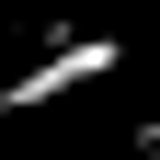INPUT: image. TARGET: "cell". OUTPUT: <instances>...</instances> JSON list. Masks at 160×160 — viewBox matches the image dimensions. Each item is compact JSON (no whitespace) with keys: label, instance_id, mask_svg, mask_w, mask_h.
Here are the masks:
<instances>
[{"label":"cell","instance_id":"cell-1","mask_svg":"<svg viewBox=\"0 0 160 160\" xmlns=\"http://www.w3.org/2000/svg\"><path fill=\"white\" fill-rule=\"evenodd\" d=\"M114 69V34H80V46H57L46 69H23L12 92H0V114H23V103H57V92H92V80Z\"/></svg>","mask_w":160,"mask_h":160},{"label":"cell","instance_id":"cell-2","mask_svg":"<svg viewBox=\"0 0 160 160\" xmlns=\"http://www.w3.org/2000/svg\"><path fill=\"white\" fill-rule=\"evenodd\" d=\"M149 160H160V137H149Z\"/></svg>","mask_w":160,"mask_h":160}]
</instances>
